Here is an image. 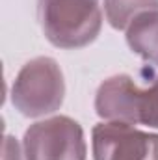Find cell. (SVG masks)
Returning a JSON list of instances; mask_svg holds the SVG:
<instances>
[{"mask_svg": "<svg viewBox=\"0 0 158 160\" xmlns=\"http://www.w3.org/2000/svg\"><path fill=\"white\" fill-rule=\"evenodd\" d=\"M143 82L121 73L101 82L95 112L104 121H123L158 128V73L149 65L140 71Z\"/></svg>", "mask_w": 158, "mask_h": 160, "instance_id": "6da1fadb", "label": "cell"}, {"mask_svg": "<svg viewBox=\"0 0 158 160\" xmlns=\"http://www.w3.org/2000/svg\"><path fill=\"white\" fill-rule=\"evenodd\" d=\"M37 15L47 41L65 50L91 45L102 28L101 0H37Z\"/></svg>", "mask_w": 158, "mask_h": 160, "instance_id": "7a4b0ae2", "label": "cell"}, {"mask_svg": "<svg viewBox=\"0 0 158 160\" xmlns=\"http://www.w3.org/2000/svg\"><path fill=\"white\" fill-rule=\"evenodd\" d=\"M63 99V71L50 56H37L26 62L11 86V102L24 118L50 116L62 108Z\"/></svg>", "mask_w": 158, "mask_h": 160, "instance_id": "3957f363", "label": "cell"}, {"mask_svg": "<svg viewBox=\"0 0 158 160\" xmlns=\"http://www.w3.org/2000/svg\"><path fill=\"white\" fill-rule=\"evenodd\" d=\"M26 160H86L87 145L78 121L52 116L30 125L22 138Z\"/></svg>", "mask_w": 158, "mask_h": 160, "instance_id": "277c9868", "label": "cell"}, {"mask_svg": "<svg viewBox=\"0 0 158 160\" xmlns=\"http://www.w3.org/2000/svg\"><path fill=\"white\" fill-rule=\"evenodd\" d=\"M93 160H158V134L130 123L102 121L91 130Z\"/></svg>", "mask_w": 158, "mask_h": 160, "instance_id": "5b68a950", "label": "cell"}, {"mask_svg": "<svg viewBox=\"0 0 158 160\" xmlns=\"http://www.w3.org/2000/svg\"><path fill=\"white\" fill-rule=\"evenodd\" d=\"M126 45L143 62L158 67V9L138 15L125 30Z\"/></svg>", "mask_w": 158, "mask_h": 160, "instance_id": "8992f818", "label": "cell"}, {"mask_svg": "<svg viewBox=\"0 0 158 160\" xmlns=\"http://www.w3.org/2000/svg\"><path fill=\"white\" fill-rule=\"evenodd\" d=\"M158 9V0H104V15L114 30H126L141 13Z\"/></svg>", "mask_w": 158, "mask_h": 160, "instance_id": "52a82bcc", "label": "cell"}, {"mask_svg": "<svg viewBox=\"0 0 158 160\" xmlns=\"http://www.w3.org/2000/svg\"><path fill=\"white\" fill-rule=\"evenodd\" d=\"M2 160H26L24 158V149L17 142L15 136L6 134L4 136V147H2Z\"/></svg>", "mask_w": 158, "mask_h": 160, "instance_id": "ba28073f", "label": "cell"}]
</instances>
